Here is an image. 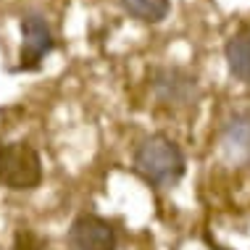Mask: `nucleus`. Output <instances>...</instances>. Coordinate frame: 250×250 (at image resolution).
I'll return each mask as SVG.
<instances>
[{"label":"nucleus","instance_id":"1","mask_svg":"<svg viewBox=\"0 0 250 250\" xmlns=\"http://www.w3.org/2000/svg\"><path fill=\"white\" fill-rule=\"evenodd\" d=\"M132 168L143 182L155 190H171L187 171V158L182 147L166 134H150L134 147Z\"/></svg>","mask_w":250,"mask_h":250},{"label":"nucleus","instance_id":"2","mask_svg":"<svg viewBox=\"0 0 250 250\" xmlns=\"http://www.w3.org/2000/svg\"><path fill=\"white\" fill-rule=\"evenodd\" d=\"M42 182V158L29 143L0 145V185L11 192H32Z\"/></svg>","mask_w":250,"mask_h":250},{"label":"nucleus","instance_id":"3","mask_svg":"<svg viewBox=\"0 0 250 250\" xmlns=\"http://www.w3.org/2000/svg\"><path fill=\"white\" fill-rule=\"evenodd\" d=\"M150 90L155 100L171 111H185L200 100L198 77L185 66H155L150 71Z\"/></svg>","mask_w":250,"mask_h":250},{"label":"nucleus","instance_id":"4","mask_svg":"<svg viewBox=\"0 0 250 250\" xmlns=\"http://www.w3.org/2000/svg\"><path fill=\"white\" fill-rule=\"evenodd\" d=\"M56 50V35L48 16L40 11H26L21 16V50L13 71H40L42 61Z\"/></svg>","mask_w":250,"mask_h":250},{"label":"nucleus","instance_id":"5","mask_svg":"<svg viewBox=\"0 0 250 250\" xmlns=\"http://www.w3.org/2000/svg\"><path fill=\"white\" fill-rule=\"evenodd\" d=\"M69 245L74 250H116V227L98 213H79L69 227Z\"/></svg>","mask_w":250,"mask_h":250},{"label":"nucleus","instance_id":"6","mask_svg":"<svg viewBox=\"0 0 250 250\" xmlns=\"http://www.w3.org/2000/svg\"><path fill=\"white\" fill-rule=\"evenodd\" d=\"M219 145L229 164L250 168V111H237L224 119L219 132Z\"/></svg>","mask_w":250,"mask_h":250},{"label":"nucleus","instance_id":"7","mask_svg":"<svg viewBox=\"0 0 250 250\" xmlns=\"http://www.w3.org/2000/svg\"><path fill=\"white\" fill-rule=\"evenodd\" d=\"M224 61L227 69L237 82L250 87V32L232 35L224 45Z\"/></svg>","mask_w":250,"mask_h":250},{"label":"nucleus","instance_id":"8","mask_svg":"<svg viewBox=\"0 0 250 250\" xmlns=\"http://www.w3.org/2000/svg\"><path fill=\"white\" fill-rule=\"evenodd\" d=\"M119 5L140 24H161L171 13V0H119Z\"/></svg>","mask_w":250,"mask_h":250},{"label":"nucleus","instance_id":"9","mask_svg":"<svg viewBox=\"0 0 250 250\" xmlns=\"http://www.w3.org/2000/svg\"><path fill=\"white\" fill-rule=\"evenodd\" d=\"M13 250H45V242L40 234H35L32 229L21 227L13 237Z\"/></svg>","mask_w":250,"mask_h":250}]
</instances>
